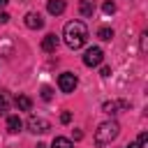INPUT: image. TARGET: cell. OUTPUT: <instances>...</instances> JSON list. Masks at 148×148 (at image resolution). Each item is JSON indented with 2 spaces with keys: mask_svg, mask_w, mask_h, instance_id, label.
<instances>
[{
  "mask_svg": "<svg viewBox=\"0 0 148 148\" xmlns=\"http://www.w3.org/2000/svg\"><path fill=\"white\" fill-rule=\"evenodd\" d=\"M111 74V67H102V76H109Z\"/></svg>",
  "mask_w": 148,
  "mask_h": 148,
  "instance_id": "603a6c76",
  "label": "cell"
},
{
  "mask_svg": "<svg viewBox=\"0 0 148 148\" xmlns=\"http://www.w3.org/2000/svg\"><path fill=\"white\" fill-rule=\"evenodd\" d=\"M118 109H130V102L120 99V102H104V104H102V111L109 113V116H116Z\"/></svg>",
  "mask_w": 148,
  "mask_h": 148,
  "instance_id": "8992f818",
  "label": "cell"
},
{
  "mask_svg": "<svg viewBox=\"0 0 148 148\" xmlns=\"http://www.w3.org/2000/svg\"><path fill=\"white\" fill-rule=\"evenodd\" d=\"M60 123H62V125L72 123V113H69V111H62V113H60Z\"/></svg>",
  "mask_w": 148,
  "mask_h": 148,
  "instance_id": "ac0fdd59",
  "label": "cell"
},
{
  "mask_svg": "<svg viewBox=\"0 0 148 148\" xmlns=\"http://www.w3.org/2000/svg\"><path fill=\"white\" fill-rule=\"evenodd\" d=\"M51 148H74V143L69 139H65V136H56L53 143H51Z\"/></svg>",
  "mask_w": 148,
  "mask_h": 148,
  "instance_id": "4fadbf2b",
  "label": "cell"
},
{
  "mask_svg": "<svg viewBox=\"0 0 148 148\" xmlns=\"http://www.w3.org/2000/svg\"><path fill=\"white\" fill-rule=\"evenodd\" d=\"M16 106H18L21 111H30V109H32V99H30L28 95H18V97H16Z\"/></svg>",
  "mask_w": 148,
  "mask_h": 148,
  "instance_id": "7c38bea8",
  "label": "cell"
},
{
  "mask_svg": "<svg viewBox=\"0 0 148 148\" xmlns=\"http://www.w3.org/2000/svg\"><path fill=\"white\" fill-rule=\"evenodd\" d=\"M146 141H148V134H146V132H141V134H139V143H141V146H146Z\"/></svg>",
  "mask_w": 148,
  "mask_h": 148,
  "instance_id": "d6986e66",
  "label": "cell"
},
{
  "mask_svg": "<svg viewBox=\"0 0 148 148\" xmlns=\"http://www.w3.org/2000/svg\"><path fill=\"white\" fill-rule=\"evenodd\" d=\"M102 9H104V14H113V12H116V2H113V0H106V2L102 5Z\"/></svg>",
  "mask_w": 148,
  "mask_h": 148,
  "instance_id": "9a60e30c",
  "label": "cell"
},
{
  "mask_svg": "<svg viewBox=\"0 0 148 148\" xmlns=\"http://www.w3.org/2000/svg\"><path fill=\"white\" fill-rule=\"evenodd\" d=\"M146 37H148V35L143 32V35H141V51H146Z\"/></svg>",
  "mask_w": 148,
  "mask_h": 148,
  "instance_id": "7402d4cb",
  "label": "cell"
},
{
  "mask_svg": "<svg viewBox=\"0 0 148 148\" xmlns=\"http://www.w3.org/2000/svg\"><path fill=\"white\" fill-rule=\"evenodd\" d=\"M58 44H60V39H58V37L53 35V32H49V35H46V37L42 39V49H44L46 53L56 51V49H58Z\"/></svg>",
  "mask_w": 148,
  "mask_h": 148,
  "instance_id": "ba28073f",
  "label": "cell"
},
{
  "mask_svg": "<svg viewBox=\"0 0 148 148\" xmlns=\"http://www.w3.org/2000/svg\"><path fill=\"white\" fill-rule=\"evenodd\" d=\"M7 104H9V102H7V95L0 90V113H5V111H7Z\"/></svg>",
  "mask_w": 148,
  "mask_h": 148,
  "instance_id": "e0dca14e",
  "label": "cell"
},
{
  "mask_svg": "<svg viewBox=\"0 0 148 148\" xmlns=\"http://www.w3.org/2000/svg\"><path fill=\"white\" fill-rule=\"evenodd\" d=\"M25 25H28V28H32V30H39V28L44 25L42 14H37V12H28V14H25Z\"/></svg>",
  "mask_w": 148,
  "mask_h": 148,
  "instance_id": "52a82bcc",
  "label": "cell"
},
{
  "mask_svg": "<svg viewBox=\"0 0 148 148\" xmlns=\"http://www.w3.org/2000/svg\"><path fill=\"white\" fill-rule=\"evenodd\" d=\"M62 37H65V44L69 49H81L88 42V28L83 21H69V23H65Z\"/></svg>",
  "mask_w": 148,
  "mask_h": 148,
  "instance_id": "6da1fadb",
  "label": "cell"
},
{
  "mask_svg": "<svg viewBox=\"0 0 148 148\" xmlns=\"http://www.w3.org/2000/svg\"><path fill=\"white\" fill-rule=\"evenodd\" d=\"M102 60H104V51H102L99 46H90V49L86 51V56H83V65H86V67H97Z\"/></svg>",
  "mask_w": 148,
  "mask_h": 148,
  "instance_id": "277c9868",
  "label": "cell"
},
{
  "mask_svg": "<svg viewBox=\"0 0 148 148\" xmlns=\"http://www.w3.org/2000/svg\"><path fill=\"white\" fill-rule=\"evenodd\" d=\"M51 97H53V90H51L49 86H44V88H42V99H46V102H51Z\"/></svg>",
  "mask_w": 148,
  "mask_h": 148,
  "instance_id": "2e32d148",
  "label": "cell"
},
{
  "mask_svg": "<svg viewBox=\"0 0 148 148\" xmlns=\"http://www.w3.org/2000/svg\"><path fill=\"white\" fill-rule=\"evenodd\" d=\"M21 127H23V120H21L18 116H9V118H7V130H9L12 134L21 132Z\"/></svg>",
  "mask_w": 148,
  "mask_h": 148,
  "instance_id": "30bf717a",
  "label": "cell"
},
{
  "mask_svg": "<svg viewBox=\"0 0 148 148\" xmlns=\"http://www.w3.org/2000/svg\"><path fill=\"white\" fill-rule=\"evenodd\" d=\"M37 148H46V143H37Z\"/></svg>",
  "mask_w": 148,
  "mask_h": 148,
  "instance_id": "d4e9b609",
  "label": "cell"
},
{
  "mask_svg": "<svg viewBox=\"0 0 148 148\" xmlns=\"http://www.w3.org/2000/svg\"><path fill=\"white\" fill-rule=\"evenodd\" d=\"M97 37L104 39V42H109V39L113 37V30H111V28H99V30H97Z\"/></svg>",
  "mask_w": 148,
  "mask_h": 148,
  "instance_id": "5bb4252c",
  "label": "cell"
},
{
  "mask_svg": "<svg viewBox=\"0 0 148 148\" xmlns=\"http://www.w3.org/2000/svg\"><path fill=\"white\" fill-rule=\"evenodd\" d=\"M7 2H9V0H0V9H2V7H7Z\"/></svg>",
  "mask_w": 148,
  "mask_h": 148,
  "instance_id": "cb8c5ba5",
  "label": "cell"
},
{
  "mask_svg": "<svg viewBox=\"0 0 148 148\" xmlns=\"http://www.w3.org/2000/svg\"><path fill=\"white\" fill-rule=\"evenodd\" d=\"M28 130H30L32 134H44V132H49V130H51V125H49V120H46V118L30 116V120H28Z\"/></svg>",
  "mask_w": 148,
  "mask_h": 148,
  "instance_id": "5b68a950",
  "label": "cell"
},
{
  "mask_svg": "<svg viewBox=\"0 0 148 148\" xmlns=\"http://www.w3.org/2000/svg\"><path fill=\"white\" fill-rule=\"evenodd\" d=\"M76 86H79L76 74H72V72H62V74L58 76V88H60L62 92H74Z\"/></svg>",
  "mask_w": 148,
  "mask_h": 148,
  "instance_id": "3957f363",
  "label": "cell"
},
{
  "mask_svg": "<svg viewBox=\"0 0 148 148\" xmlns=\"http://www.w3.org/2000/svg\"><path fill=\"white\" fill-rule=\"evenodd\" d=\"M65 0H49L46 2V9H49V14H53V16H58V14H62L65 12Z\"/></svg>",
  "mask_w": 148,
  "mask_h": 148,
  "instance_id": "9c48e42d",
  "label": "cell"
},
{
  "mask_svg": "<svg viewBox=\"0 0 148 148\" xmlns=\"http://www.w3.org/2000/svg\"><path fill=\"white\" fill-rule=\"evenodd\" d=\"M79 12H81L83 16H92V14H95V2H92V0H81V2H79Z\"/></svg>",
  "mask_w": 148,
  "mask_h": 148,
  "instance_id": "8fae6325",
  "label": "cell"
},
{
  "mask_svg": "<svg viewBox=\"0 0 148 148\" xmlns=\"http://www.w3.org/2000/svg\"><path fill=\"white\" fill-rule=\"evenodd\" d=\"M9 21V14L7 12H0V23H7Z\"/></svg>",
  "mask_w": 148,
  "mask_h": 148,
  "instance_id": "ffe728a7",
  "label": "cell"
},
{
  "mask_svg": "<svg viewBox=\"0 0 148 148\" xmlns=\"http://www.w3.org/2000/svg\"><path fill=\"white\" fill-rule=\"evenodd\" d=\"M125 148H143V146H141V143H139V141H132V143H127V146H125Z\"/></svg>",
  "mask_w": 148,
  "mask_h": 148,
  "instance_id": "44dd1931",
  "label": "cell"
},
{
  "mask_svg": "<svg viewBox=\"0 0 148 148\" xmlns=\"http://www.w3.org/2000/svg\"><path fill=\"white\" fill-rule=\"evenodd\" d=\"M118 134H120V125H118L116 120H104V123L97 127V132H95V143H97V146H106V143H111Z\"/></svg>",
  "mask_w": 148,
  "mask_h": 148,
  "instance_id": "7a4b0ae2",
  "label": "cell"
}]
</instances>
